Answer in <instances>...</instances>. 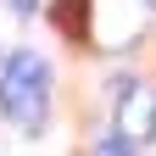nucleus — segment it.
<instances>
[{
	"instance_id": "f257e3e1",
	"label": "nucleus",
	"mask_w": 156,
	"mask_h": 156,
	"mask_svg": "<svg viewBox=\"0 0 156 156\" xmlns=\"http://www.w3.org/2000/svg\"><path fill=\"white\" fill-rule=\"evenodd\" d=\"M45 106H50V67H45V56H34V50H17L6 73H0V112L11 117V123H45Z\"/></svg>"
},
{
	"instance_id": "f03ea898",
	"label": "nucleus",
	"mask_w": 156,
	"mask_h": 156,
	"mask_svg": "<svg viewBox=\"0 0 156 156\" xmlns=\"http://www.w3.org/2000/svg\"><path fill=\"white\" fill-rule=\"evenodd\" d=\"M117 134L134 140V145L156 140V89H134V95L117 101Z\"/></svg>"
},
{
	"instance_id": "7ed1b4c3",
	"label": "nucleus",
	"mask_w": 156,
	"mask_h": 156,
	"mask_svg": "<svg viewBox=\"0 0 156 156\" xmlns=\"http://www.w3.org/2000/svg\"><path fill=\"white\" fill-rule=\"evenodd\" d=\"M17 6H23V11H28V6H34V0H17Z\"/></svg>"
}]
</instances>
